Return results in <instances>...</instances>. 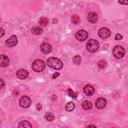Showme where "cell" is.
<instances>
[{
  "label": "cell",
  "instance_id": "44dd1931",
  "mask_svg": "<svg viewBox=\"0 0 128 128\" xmlns=\"http://www.w3.org/2000/svg\"><path fill=\"white\" fill-rule=\"evenodd\" d=\"M44 117H45V119H46L47 121H53V120H54V115H53L52 113H50V112L46 113Z\"/></svg>",
  "mask_w": 128,
  "mask_h": 128
},
{
  "label": "cell",
  "instance_id": "4fadbf2b",
  "mask_svg": "<svg viewBox=\"0 0 128 128\" xmlns=\"http://www.w3.org/2000/svg\"><path fill=\"white\" fill-rule=\"evenodd\" d=\"M106 103H107V102H106V99L100 97V98H98V99L96 100L95 105H96V107H97L98 109H102V108H104V107L106 106Z\"/></svg>",
  "mask_w": 128,
  "mask_h": 128
},
{
  "label": "cell",
  "instance_id": "4316f807",
  "mask_svg": "<svg viewBox=\"0 0 128 128\" xmlns=\"http://www.w3.org/2000/svg\"><path fill=\"white\" fill-rule=\"evenodd\" d=\"M59 76V73H54L53 75H52V78H57Z\"/></svg>",
  "mask_w": 128,
  "mask_h": 128
},
{
  "label": "cell",
  "instance_id": "5b68a950",
  "mask_svg": "<svg viewBox=\"0 0 128 128\" xmlns=\"http://www.w3.org/2000/svg\"><path fill=\"white\" fill-rule=\"evenodd\" d=\"M19 104L22 108H28L31 105V99L28 96H22L19 100Z\"/></svg>",
  "mask_w": 128,
  "mask_h": 128
},
{
  "label": "cell",
  "instance_id": "ba28073f",
  "mask_svg": "<svg viewBox=\"0 0 128 128\" xmlns=\"http://www.w3.org/2000/svg\"><path fill=\"white\" fill-rule=\"evenodd\" d=\"M40 50L42 51V53L44 54H49L51 51H52V46L49 44V43H42L40 45Z\"/></svg>",
  "mask_w": 128,
  "mask_h": 128
},
{
  "label": "cell",
  "instance_id": "277c9868",
  "mask_svg": "<svg viewBox=\"0 0 128 128\" xmlns=\"http://www.w3.org/2000/svg\"><path fill=\"white\" fill-rule=\"evenodd\" d=\"M124 54H125V50H124V48L122 47V46H119V45H117V46H115L114 48H113V55L116 57V58H122L123 56H124Z\"/></svg>",
  "mask_w": 128,
  "mask_h": 128
},
{
  "label": "cell",
  "instance_id": "d4e9b609",
  "mask_svg": "<svg viewBox=\"0 0 128 128\" xmlns=\"http://www.w3.org/2000/svg\"><path fill=\"white\" fill-rule=\"evenodd\" d=\"M119 3L122 5H128V0H119Z\"/></svg>",
  "mask_w": 128,
  "mask_h": 128
},
{
  "label": "cell",
  "instance_id": "8fae6325",
  "mask_svg": "<svg viewBox=\"0 0 128 128\" xmlns=\"http://www.w3.org/2000/svg\"><path fill=\"white\" fill-rule=\"evenodd\" d=\"M83 91H84V93H85L87 96H91V95L94 94L95 89H94V87H93L92 85H85L84 88H83Z\"/></svg>",
  "mask_w": 128,
  "mask_h": 128
},
{
  "label": "cell",
  "instance_id": "cb8c5ba5",
  "mask_svg": "<svg viewBox=\"0 0 128 128\" xmlns=\"http://www.w3.org/2000/svg\"><path fill=\"white\" fill-rule=\"evenodd\" d=\"M98 67L99 68H105L106 67V62L104 61V60H100V61H98Z\"/></svg>",
  "mask_w": 128,
  "mask_h": 128
},
{
  "label": "cell",
  "instance_id": "484cf974",
  "mask_svg": "<svg viewBox=\"0 0 128 128\" xmlns=\"http://www.w3.org/2000/svg\"><path fill=\"white\" fill-rule=\"evenodd\" d=\"M122 38H123V37H122L121 34H116V35H115V39H116V40H121Z\"/></svg>",
  "mask_w": 128,
  "mask_h": 128
},
{
  "label": "cell",
  "instance_id": "ac0fdd59",
  "mask_svg": "<svg viewBox=\"0 0 128 128\" xmlns=\"http://www.w3.org/2000/svg\"><path fill=\"white\" fill-rule=\"evenodd\" d=\"M18 126L20 128H22V127H28V128H30V127H32V124L30 122H28V121H21Z\"/></svg>",
  "mask_w": 128,
  "mask_h": 128
},
{
  "label": "cell",
  "instance_id": "8992f818",
  "mask_svg": "<svg viewBox=\"0 0 128 128\" xmlns=\"http://www.w3.org/2000/svg\"><path fill=\"white\" fill-rule=\"evenodd\" d=\"M98 35H99L102 39H106V38H108V37L111 35V31H110L108 28L103 27V28H100V29H99Z\"/></svg>",
  "mask_w": 128,
  "mask_h": 128
},
{
  "label": "cell",
  "instance_id": "7a4b0ae2",
  "mask_svg": "<svg viewBox=\"0 0 128 128\" xmlns=\"http://www.w3.org/2000/svg\"><path fill=\"white\" fill-rule=\"evenodd\" d=\"M98 48H99V42L95 39H90L86 44V49L90 53L96 52L98 50Z\"/></svg>",
  "mask_w": 128,
  "mask_h": 128
},
{
  "label": "cell",
  "instance_id": "9a60e30c",
  "mask_svg": "<svg viewBox=\"0 0 128 128\" xmlns=\"http://www.w3.org/2000/svg\"><path fill=\"white\" fill-rule=\"evenodd\" d=\"M92 102H90V101H88V100H85V101H83V103H82V107H83V109H85V110H90L91 108H92Z\"/></svg>",
  "mask_w": 128,
  "mask_h": 128
},
{
  "label": "cell",
  "instance_id": "603a6c76",
  "mask_svg": "<svg viewBox=\"0 0 128 128\" xmlns=\"http://www.w3.org/2000/svg\"><path fill=\"white\" fill-rule=\"evenodd\" d=\"M67 93H68V95H69L70 97H72V98H76V97H77V93L74 92L72 89H68Z\"/></svg>",
  "mask_w": 128,
  "mask_h": 128
},
{
  "label": "cell",
  "instance_id": "ffe728a7",
  "mask_svg": "<svg viewBox=\"0 0 128 128\" xmlns=\"http://www.w3.org/2000/svg\"><path fill=\"white\" fill-rule=\"evenodd\" d=\"M71 21H72V23H73V24L77 25V24H79V23H80V18H79V16H78V15H73V16H72V18H71Z\"/></svg>",
  "mask_w": 128,
  "mask_h": 128
},
{
  "label": "cell",
  "instance_id": "52a82bcc",
  "mask_svg": "<svg viewBox=\"0 0 128 128\" xmlns=\"http://www.w3.org/2000/svg\"><path fill=\"white\" fill-rule=\"evenodd\" d=\"M75 38L79 41H84L88 38V33L85 31V30H79L76 32L75 34Z\"/></svg>",
  "mask_w": 128,
  "mask_h": 128
},
{
  "label": "cell",
  "instance_id": "2e32d148",
  "mask_svg": "<svg viewBox=\"0 0 128 128\" xmlns=\"http://www.w3.org/2000/svg\"><path fill=\"white\" fill-rule=\"evenodd\" d=\"M31 32H32L33 34H35V35H40V34H42L43 30H42L41 27H39V26H35V27H33V28L31 29Z\"/></svg>",
  "mask_w": 128,
  "mask_h": 128
},
{
  "label": "cell",
  "instance_id": "f1b7e54d",
  "mask_svg": "<svg viewBox=\"0 0 128 128\" xmlns=\"http://www.w3.org/2000/svg\"><path fill=\"white\" fill-rule=\"evenodd\" d=\"M41 108H42V106H41V104H37V109H38V110H40Z\"/></svg>",
  "mask_w": 128,
  "mask_h": 128
},
{
  "label": "cell",
  "instance_id": "7c38bea8",
  "mask_svg": "<svg viewBox=\"0 0 128 128\" xmlns=\"http://www.w3.org/2000/svg\"><path fill=\"white\" fill-rule=\"evenodd\" d=\"M16 76H17V78H19V79H25V78L28 77V72H27V70H25V69H19V70H17V72H16Z\"/></svg>",
  "mask_w": 128,
  "mask_h": 128
},
{
  "label": "cell",
  "instance_id": "7402d4cb",
  "mask_svg": "<svg viewBox=\"0 0 128 128\" xmlns=\"http://www.w3.org/2000/svg\"><path fill=\"white\" fill-rule=\"evenodd\" d=\"M80 62H81V57L79 55H76V56L73 57V63L74 64L78 65V64H80Z\"/></svg>",
  "mask_w": 128,
  "mask_h": 128
},
{
  "label": "cell",
  "instance_id": "e0dca14e",
  "mask_svg": "<svg viewBox=\"0 0 128 128\" xmlns=\"http://www.w3.org/2000/svg\"><path fill=\"white\" fill-rule=\"evenodd\" d=\"M65 109H66V111H72L75 109V104L73 102H68L65 106Z\"/></svg>",
  "mask_w": 128,
  "mask_h": 128
},
{
  "label": "cell",
  "instance_id": "5bb4252c",
  "mask_svg": "<svg viewBox=\"0 0 128 128\" xmlns=\"http://www.w3.org/2000/svg\"><path fill=\"white\" fill-rule=\"evenodd\" d=\"M9 63H10L9 58H8L6 55L2 54V55L0 56V65H1L2 67H6V66L9 65Z\"/></svg>",
  "mask_w": 128,
  "mask_h": 128
},
{
  "label": "cell",
  "instance_id": "30bf717a",
  "mask_svg": "<svg viewBox=\"0 0 128 128\" xmlns=\"http://www.w3.org/2000/svg\"><path fill=\"white\" fill-rule=\"evenodd\" d=\"M87 19L91 23H96L97 20H98V14L96 12H93V11L92 12H89L88 13V16H87Z\"/></svg>",
  "mask_w": 128,
  "mask_h": 128
},
{
  "label": "cell",
  "instance_id": "3957f363",
  "mask_svg": "<svg viewBox=\"0 0 128 128\" xmlns=\"http://www.w3.org/2000/svg\"><path fill=\"white\" fill-rule=\"evenodd\" d=\"M45 68V63L43 60L41 59H36L33 63H32V69L35 71V72H41L43 71Z\"/></svg>",
  "mask_w": 128,
  "mask_h": 128
},
{
  "label": "cell",
  "instance_id": "d6986e66",
  "mask_svg": "<svg viewBox=\"0 0 128 128\" xmlns=\"http://www.w3.org/2000/svg\"><path fill=\"white\" fill-rule=\"evenodd\" d=\"M48 23H49V20L46 17H42L39 19V24L42 26H46V25H48Z\"/></svg>",
  "mask_w": 128,
  "mask_h": 128
},
{
  "label": "cell",
  "instance_id": "f546056e",
  "mask_svg": "<svg viewBox=\"0 0 128 128\" xmlns=\"http://www.w3.org/2000/svg\"><path fill=\"white\" fill-rule=\"evenodd\" d=\"M1 84H2V88H3V86H4V81L3 80H1Z\"/></svg>",
  "mask_w": 128,
  "mask_h": 128
},
{
  "label": "cell",
  "instance_id": "83f0119b",
  "mask_svg": "<svg viewBox=\"0 0 128 128\" xmlns=\"http://www.w3.org/2000/svg\"><path fill=\"white\" fill-rule=\"evenodd\" d=\"M0 32H1V33H0V36L2 37V36L4 35V30H3V28H1V29H0Z\"/></svg>",
  "mask_w": 128,
  "mask_h": 128
},
{
  "label": "cell",
  "instance_id": "9c48e42d",
  "mask_svg": "<svg viewBox=\"0 0 128 128\" xmlns=\"http://www.w3.org/2000/svg\"><path fill=\"white\" fill-rule=\"evenodd\" d=\"M17 42H18L17 37H16L15 35H12V36H10V37L6 40V45H7L8 47H14V46H16Z\"/></svg>",
  "mask_w": 128,
  "mask_h": 128
},
{
  "label": "cell",
  "instance_id": "6da1fadb",
  "mask_svg": "<svg viewBox=\"0 0 128 128\" xmlns=\"http://www.w3.org/2000/svg\"><path fill=\"white\" fill-rule=\"evenodd\" d=\"M47 65H48L49 67L55 69V70H59V69H61V68L63 67L62 61H61L60 59L56 58V57H50V58H48V60H47Z\"/></svg>",
  "mask_w": 128,
  "mask_h": 128
}]
</instances>
